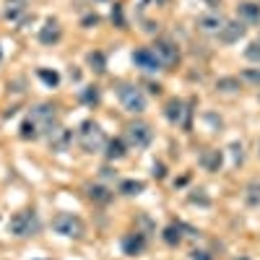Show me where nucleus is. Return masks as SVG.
<instances>
[{
	"mask_svg": "<svg viewBox=\"0 0 260 260\" xmlns=\"http://www.w3.org/2000/svg\"><path fill=\"white\" fill-rule=\"evenodd\" d=\"M206 3H211V6H216V3H219V0H206Z\"/></svg>",
	"mask_w": 260,
	"mask_h": 260,
	"instance_id": "obj_36",
	"label": "nucleus"
},
{
	"mask_svg": "<svg viewBox=\"0 0 260 260\" xmlns=\"http://www.w3.org/2000/svg\"><path fill=\"white\" fill-rule=\"evenodd\" d=\"M117 99L120 104L125 107L127 112H133V115H141L146 110V94L138 89L136 83H117Z\"/></svg>",
	"mask_w": 260,
	"mask_h": 260,
	"instance_id": "obj_4",
	"label": "nucleus"
},
{
	"mask_svg": "<svg viewBox=\"0 0 260 260\" xmlns=\"http://www.w3.org/2000/svg\"><path fill=\"white\" fill-rule=\"evenodd\" d=\"M112 24H115L117 29H125V16H122V6H120V3L112 6Z\"/></svg>",
	"mask_w": 260,
	"mask_h": 260,
	"instance_id": "obj_28",
	"label": "nucleus"
},
{
	"mask_svg": "<svg viewBox=\"0 0 260 260\" xmlns=\"http://www.w3.org/2000/svg\"><path fill=\"white\" fill-rule=\"evenodd\" d=\"M221 161H224V156H221V151H216V148H208L201 154V167L208 169V172H219Z\"/></svg>",
	"mask_w": 260,
	"mask_h": 260,
	"instance_id": "obj_17",
	"label": "nucleus"
},
{
	"mask_svg": "<svg viewBox=\"0 0 260 260\" xmlns=\"http://www.w3.org/2000/svg\"><path fill=\"white\" fill-rule=\"evenodd\" d=\"M245 31H247V26L242 24L240 18L226 21V24L221 26V31H219V42H224V45H234V42H240L245 37Z\"/></svg>",
	"mask_w": 260,
	"mask_h": 260,
	"instance_id": "obj_10",
	"label": "nucleus"
},
{
	"mask_svg": "<svg viewBox=\"0 0 260 260\" xmlns=\"http://www.w3.org/2000/svg\"><path fill=\"white\" fill-rule=\"evenodd\" d=\"M151 141H154V130L146 122H130L125 127V143L133 148H146Z\"/></svg>",
	"mask_w": 260,
	"mask_h": 260,
	"instance_id": "obj_6",
	"label": "nucleus"
},
{
	"mask_svg": "<svg viewBox=\"0 0 260 260\" xmlns=\"http://www.w3.org/2000/svg\"><path fill=\"white\" fill-rule=\"evenodd\" d=\"M154 52L159 55V60L164 62V68H172V65L180 62V47L172 39H156L154 42Z\"/></svg>",
	"mask_w": 260,
	"mask_h": 260,
	"instance_id": "obj_9",
	"label": "nucleus"
},
{
	"mask_svg": "<svg viewBox=\"0 0 260 260\" xmlns=\"http://www.w3.org/2000/svg\"><path fill=\"white\" fill-rule=\"evenodd\" d=\"M86 195H89L94 203H110L112 201V192L107 187H102V185H89L86 187Z\"/></svg>",
	"mask_w": 260,
	"mask_h": 260,
	"instance_id": "obj_18",
	"label": "nucleus"
},
{
	"mask_svg": "<svg viewBox=\"0 0 260 260\" xmlns=\"http://www.w3.org/2000/svg\"><path fill=\"white\" fill-rule=\"evenodd\" d=\"M143 190H146V182H141V180H122L120 182V192L122 195H138Z\"/></svg>",
	"mask_w": 260,
	"mask_h": 260,
	"instance_id": "obj_21",
	"label": "nucleus"
},
{
	"mask_svg": "<svg viewBox=\"0 0 260 260\" xmlns=\"http://www.w3.org/2000/svg\"><path fill=\"white\" fill-rule=\"evenodd\" d=\"M216 89H219V91H226V94L240 91V78H219V81H216Z\"/></svg>",
	"mask_w": 260,
	"mask_h": 260,
	"instance_id": "obj_23",
	"label": "nucleus"
},
{
	"mask_svg": "<svg viewBox=\"0 0 260 260\" xmlns=\"http://www.w3.org/2000/svg\"><path fill=\"white\" fill-rule=\"evenodd\" d=\"M91 24H99V16H89V18H83V26H91Z\"/></svg>",
	"mask_w": 260,
	"mask_h": 260,
	"instance_id": "obj_33",
	"label": "nucleus"
},
{
	"mask_svg": "<svg viewBox=\"0 0 260 260\" xmlns=\"http://www.w3.org/2000/svg\"><path fill=\"white\" fill-rule=\"evenodd\" d=\"M81 102L83 104H96L99 102V89L96 86H86V89L81 91Z\"/></svg>",
	"mask_w": 260,
	"mask_h": 260,
	"instance_id": "obj_25",
	"label": "nucleus"
},
{
	"mask_svg": "<svg viewBox=\"0 0 260 260\" xmlns=\"http://www.w3.org/2000/svg\"><path fill=\"white\" fill-rule=\"evenodd\" d=\"M164 175H167L164 164H154V177H156V180H164Z\"/></svg>",
	"mask_w": 260,
	"mask_h": 260,
	"instance_id": "obj_32",
	"label": "nucleus"
},
{
	"mask_svg": "<svg viewBox=\"0 0 260 260\" xmlns=\"http://www.w3.org/2000/svg\"><path fill=\"white\" fill-rule=\"evenodd\" d=\"M148 91H151V94H159L161 86H159V83H148Z\"/></svg>",
	"mask_w": 260,
	"mask_h": 260,
	"instance_id": "obj_34",
	"label": "nucleus"
},
{
	"mask_svg": "<svg viewBox=\"0 0 260 260\" xmlns=\"http://www.w3.org/2000/svg\"><path fill=\"white\" fill-rule=\"evenodd\" d=\"M237 18H240L245 26L260 24V6L257 3H240L237 6Z\"/></svg>",
	"mask_w": 260,
	"mask_h": 260,
	"instance_id": "obj_15",
	"label": "nucleus"
},
{
	"mask_svg": "<svg viewBox=\"0 0 260 260\" xmlns=\"http://www.w3.org/2000/svg\"><path fill=\"white\" fill-rule=\"evenodd\" d=\"M37 76H39L42 81H45L47 86H57V83H60V76H57L55 71H45V68H39V71H37Z\"/></svg>",
	"mask_w": 260,
	"mask_h": 260,
	"instance_id": "obj_27",
	"label": "nucleus"
},
{
	"mask_svg": "<svg viewBox=\"0 0 260 260\" xmlns=\"http://www.w3.org/2000/svg\"><path fill=\"white\" fill-rule=\"evenodd\" d=\"M73 143V130L68 127H57L55 133L50 136V148L55 154H62V151H68V146Z\"/></svg>",
	"mask_w": 260,
	"mask_h": 260,
	"instance_id": "obj_14",
	"label": "nucleus"
},
{
	"mask_svg": "<svg viewBox=\"0 0 260 260\" xmlns=\"http://www.w3.org/2000/svg\"><path fill=\"white\" fill-rule=\"evenodd\" d=\"M89 65H91V71H96V73H104L107 71V60H104V55L102 52H89Z\"/></svg>",
	"mask_w": 260,
	"mask_h": 260,
	"instance_id": "obj_24",
	"label": "nucleus"
},
{
	"mask_svg": "<svg viewBox=\"0 0 260 260\" xmlns=\"http://www.w3.org/2000/svg\"><path fill=\"white\" fill-rule=\"evenodd\" d=\"M104 156L110 159V161H117V159H122V156H125V141H122V138H115V141H110V143H107Z\"/></svg>",
	"mask_w": 260,
	"mask_h": 260,
	"instance_id": "obj_19",
	"label": "nucleus"
},
{
	"mask_svg": "<svg viewBox=\"0 0 260 260\" xmlns=\"http://www.w3.org/2000/svg\"><path fill=\"white\" fill-rule=\"evenodd\" d=\"M232 151H234V161L237 164H242L245 154H242V143H232Z\"/></svg>",
	"mask_w": 260,
	"mask_h": 260,
	"instance_id": "obj_30",
	"label": "nucleus"
},
{
	"mask_svg": "<svg viewBox=\"0 0 260 260\" xmlns=\"http://www.w3.org/2000/svg\"><path fill=\"white\" fill-rule=\"evenodd\" d=\"M245 192H247V195H245V203H247V206H260V182H257V180H252Z\"/></svg>",
	"mask_w": 260,
	"mask_h": 260,
	"instance_id": "obj_22",
	"label": "nucleus"
},
{
	"mask_svg": "<svg viewBox=\"0 0 260 260\" xmlns=\"http://www.w3.org/2000/svg\"><path fill=\"white\" fill-rule=\"evenodd\" d=\"M52 229L57 234H62V237H73V240H81V237L86 234L83 221L78 219V216H73V213H57L52 219Z\"/></svg>",
	"mask_w": 260,
	"mask_h": 260,
	"instance_id": "obj_5",
	"label": "nucleus"
},
{
	"mask_svg": "<svg viewBox=\"0 0 260 260\" xmlns=\"http://www.w3.org/2000/svg\"><path fill=\"white\" fill-rule=\"evenodd\" d=\"M245 60L260 62V39H257V42H250V45L245 47Z\"/></svg>",
	"mask_w": 260,
	"mask_h": 260,
	"instance_id": "obj_26",
	"label": "nucleus"
},
{
	"mask_svg": "<svg viewBox=\"0 0 260 260\" xmlns=\"http://www.w3.org/2000/svg\"><path fill=\"white\" fill-rule=\"evenodd\" d=\"M133 65L146 73H154V71H161L164 68V62L159 60V55L154 52V47H141L133 52Z\"/></svg>",
	"mask_w": 260,
	"mask_h": 260,
	"instance_id": "obj_8",
	"label": "nucleus"
},
{
	"mask_svg": "<svg viewBox=\"0 0 260 260\" xmlns=\"http://www.w3.org/2000/svg\"><path fill=\"white\" fill-rule=\"evenodd\" d=\"M76 138H78V143H81V148L86 151V154H99V151H104L107 143H110L107 136H104V130H102V125L94 122V120H83Z\"/></svg>",
	"mask_w": 260,
	"mask_h": 260,
	"instance_id": "obj_1",
	"label": "nucleus"
},
{
	"mask_svg": "<svg viewBox=\"0 0 260 260\" xmlns=\"http://www.w3.org/2000/svg\"><path fill=\"white\" fill-rule=\"evenodd\" d=\"M60 37H62L60 21L57 18H47L45 26H42V31H39V42H42V45H57Z\"/></svg>",
	"mask_w": 260,
	"mask_h": 260,
	"instance_id": "obj_11",
	"label": "nucleus"
},
{
	"mask_svg": "<svg viewBox=\"0 0 260 260\" xmlns=\"http://www.w3.org/2000/svg\"><path fill=\"white\" fill-rule=\"evenodd\" d=\"M224 24L226 21H224L221 13H203V16H198V29L206 31V34H219Z\"/></svg>",
	"mask_w": 260,
	"mask_h": 260,
	"instance_id": "obj_13",
	"label": "nucleus"
},
{
	"mask_svg": "<svg viewBox=\"0 0 260 260\" xmlns=\"http://www.w3.org/2000/svg\"><path fill=\"white\" fill-rule=\"evenodd\" d=\"M8 229H11V234H16V237H34V234H39V229H42V221H39V216H37V211L34 208H26V211H18L13 219H11V224H8Z\"/></svg>",
	"mask_w": 260,
	"mask_h": 260,
	"instance_id": "obj_3",
	"label": "nucleus"
},
{
	"mask_svg": "<svg viewBox=\"0 0 260 260\" xmlns=\"http://www.w3.org/2000/svg\"><path fill=\"white\" fill-rule=\"evenodd\" d=\"M146 250V234L141 232H130L122 237V252L125 255H141Z\"/></svg>",
	"mask_w": 260,
	"mask_h": 260,
	"instance_id": "obj_12",
	"label": "nucleus"
},
{
	"mask_svg": "<svg viewBox=\"0 0 260 260\" xmlns=\"http://www.w3.org/2000/svg\"><path fill=\"white\" fill-rule=\"evenodd\" d=\"M29 13V0H6V21H21Z\"/></svg>",
	"mask_w": 260,
	"mask_h": 260,
	"instance_id": "obj_16",
	"label": "nucleus"
},
{
	"mask_svg": "<svg viewBox=\"0 0 260 260\" xmlns=\"http://www.w3.org/2000/svg\"><path fill=\"white\" fill-rule=\"evenodd\" d=\"M0 60H3V52H0Z\"/></svg>",
	"mask_w": 260,
	"mask_h": 260,
	"instance_id": "obj_37",
	"label": "nucleus"
},
{
	"mask_svg": "<svg viewBox=\"0 0 260 260\" xmlns=\"http://www.w3.org/2000/svg\"><path fill=\"white\" fill-rule=\"evenodd\" d=\"M190 104H185L182 99H169L164 104V117L172 122V125H182V127H190Z\"/></svg>",
	"mask_w": 260,
	"mask_h": 260,
	"instance_id": "obj_7",
	"label": "nucleus"
},
{
	"mask_svg": "<svg viewBox=\"0 0 260 260\" xmlns=\"http://www.w3.org/2000/svg\"><path fill=\"white\" fill-rule=\"evenodd\" d=\"M182 229H185L182 224H169V226L164 229V234H161V237H164V242L172 245V247L180 245V242H182Z\"/></svg>",
	"mask_w": 260,
	"mask_h": 260,
	"instance_id": "obj_20",
	"label": "nucleus"
},
{
	"mask_svg": "<svg viewBox=\"0 0 260 260\" xmlns=\"http://www.w3.org/2000/svg\"><path fill=\"white\" fill-rule=\"evenodd\" d=\"M29 120L34 122L39 138H45V136L50 138V136L55 133V130L60 127V125H57V107H55V104H50V102H42V104L31 107Z\"/></svg>",
	"mask_w": 260,
	"mask_h": 260,
	"instance_id": "obj_2",
	"label": "nucleus"
},
{
	"mask_svg": "<svg viewBox=\"0 0 260 260\" xmlns=\"http://www.w3.org/2000/svg\"><path fill=\"white\" fill-rule=\"evenodd\" d=\"M242 78L250 81V83H257V86H260V71H257V68H247V71H242Z\"/></svg>",
	"mask_w": 260,
	"mask_h": 260,
	"instance_id": "obj_29",
	"label": "nucleus"
},
{
	"mask_svg": "<svg viewBox=\"0 0 260 260\" xmlns=\"http://www.w3.org/2000/svg\"><path fill=\"white\" fill-rule=\"evenodd\" d=\"M164 3H169V0H156V6H164Z\"/></svg>",
	"mask_w": 260,
	"mask_h": 260,
	"instance_id": "obj_35",
	"label": "nucleus"
},
{
	"mask_svg": "<svg viewBox=\"0 0 260 260\" xmlns=\"http://www.w3.org/2000/svg\"><path fill=\"white\" fill-rule=\"evenodd\" d=\"M190 257H192V260H213V257H211L208 252H203V250H192Z\"/></svg>",
	"mask_w": 260,
	"mask_h": 260,
	"instance_id": "obj_31",
	"label": "nucleus"
}]
</instances>
